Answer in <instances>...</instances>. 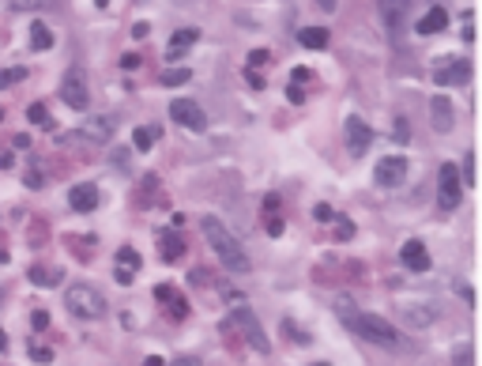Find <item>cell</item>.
<instances>
[{"label":"cell","mask_w":482,"mask_h":366,"mask_svg":"<svg viewBox=\"0 0 482 366\" xmlns=\"http://www.w3.org/2000/svg\"><path fill=\"white\" fill-rule=\"evenodd\" d=\"M309 366H328V362H309Z\"/></svg>","instance_id":"cell-47"},{"label":"cell","mask_w":482,"mask_h":366,"mask_svg":"<svg viewBox=\"0 0 482 366\" xmlns=\"http://www.w3.org/2000/svg\"><path fill=\"white\" fill-rule=\"evenodd\" d=\"M155 298H158V303H170V298H173V287H170V283L155 287Z\"/></svg>","instance_id":"cell-37"},{"label":"cell","mask_w":482,"mask_h":366,"mask_svg":"<svg viewBox=\"0 0 482 366\" xmlns=\"http://www.w3.org/2000/svg\"><path fill=\"white\" fill-rule=\"evenodd\" d=\"M332 215H336V212H332V208L328 204H317V219H320V223H328V219Z\"/></svg>","instance_id":"cell-39"},{"label":"cell","mask_w":482,"mask_h":366,"mask_svg":"<svg viewBox=\"0 0 482 366\" xmlns=\"http://www.w3.org/2000/svg\"><path fill=\"white\" fill-rule=\"evenodd\" d=\"M445 27H448V11L441 8V4H434V8H430V11H426V16L419 19V27H414V31H419V34L426 38V34H441Z\"/></svg>","instance_id":"cell-15"},{"label":"cell","mask_w":482,"mask_h":366,"mask_svg":"<svg viewBox=\"0 0 482 366\" xmlns=\"http://www.w3.org/2000/svg\"><path fill=\"white\" fill-rule=\"evenodd\" d=\"M26 76V64H16V68H0V87H11Z\"/></svg>","instance_id":"cell-26"},{"label":"cell","mask_w":482,"mask_h":366,"mask_svg":"<svg viewBox=\"0 0 482 366\" xmlns=\"http://www.w3.org/2000/svg\"><path fill=\"white\" fill-rule=\"evenodd\" d=\"M173 366H200V359L196 355H178V359H173Z\"/></svg>","instance_id":"cell-41"},{"label":"cell","mask_w":482,"mask_h":366,"mask_svg":"<svg viewBox=\"0 0 482 366\" xmlns=\"http://www.w3.org/2000/svg\"><path fill=\"white\" fill-rule=\"evenodd\" d=\"M434 80H437V87H460V83H467V80H471V61H463V57L437 61Z\"/></svg>","instance_id":"cell-8"},{"label":"cell","mask_w":482,"mask_h":366,"mask_svg":"<svg viewBox=\"0 0 482 366\" xmlns=\"http://www.w3.org/2000/svg\"><path fill=\"white\" fill-rule=\"evenodd\" d=\"M49 325V313L46 310H34V329H46Z\"/></svg>","instance_id":"cell-40"},{"label":"cell","mask_w":482,"mask_h":366,"mask_svg":"<svg viewBox=\"0 0 482 366\" xmlns=\"http://www.w3.org/2000/svg\"><path fill=\"white\" fill-rule=\"evenodd\" d=\"M0 121H4V110H0Z\"/></svg>","instance_id":"cell-49"},{"label":"cell","mask_w":482,"mask_h":366,"mask_svg":"<svg viewBox=\"0 0 482 366\" xmlns=\"http://www.w3.org/2000/svg\"><path fill=\"white\" fill-rule=\"evenodd\" d=\"M287 98L294 102V106H298V102H302L305 95H302V87H298V83H290V87H287Z\"/></svg>","instance_id":"cell-38"},{"label":"cell","mask_w":482,"mask_h":366,"mask_svg":"<svg viewBox=\"0 0 482 366\" xmlns=\"http://www.w3.org/2000/svg\"><path fill=\"white\" fill-rule=\"evenodd\" d=\"M170 117H173L178 125L193 128V133H204V128H207V113L200 110L193 98H173V102H170Z\"/></svg>","instance_id":"cell-10"},{"label":"cell","mask_w":482,"mask_h":366,"mask_svg":"<svg viewBox=\"0 0 482 366\" xmlns=\"http://www.w3.org/2000/svg\"><path fill=\"white\" fill-rule=\"evenodd\" d=\"M204 238L211 242V250L219 253V260L226 265V272H234V276H245V272L252 268V265H249V257H245V250L237 245V238H234V234L219 223L215 215H207V219H204Z\"/></svg>","instance_id":"cell-1"},{"label":"cell","mask_w":482,"mask_h":366,"mask_svg":"<svg viewBox=\"0 0 482 366\" xmlns=\"http://www.w3.org/2000/svg\"><path fill=\"white\" fill-rule=\"evenodd\" d=\"M399 260H404L411 272H426V268H430V253H426V245H422L419 238L404 242V250H399Z\"/></svg>","instance_id":"cell-14"},{"label":"cell","mask_w":482,"mask_h":366,"mask_svg":"<svg viewBox=\"0 0 482 366\" xmlns=\"http://www.w3.org/2000/svg\"><path fill=\"white\" fill-rule=\"evenodd\" d=\"M136 272H140V253L132 250V245H120V253H117V283L120 287H128L132 280H136Z\"/></svg>","instance_id":"cell-13"},{"label":"cell","mask_w":482,"mask_h":366,"mask_svg":"<svg viewBox=\"0 0 482 366\" xmlns=\"http://www.w3.org/2000/svg\"><path fill=\"white\" fill-rule=\"evenodd\" d=\"M170 313H173V317H189V303L173 295V298H170Z\"/></svg>","instance_id":"cell-28"},{"label":"cell","mask_w":482,"mask_h":366,"mask_svg":"<svg viewBox=\"0 0 482 366\" xmlns=\"http://www.w3.org/2000/svg\"><path fill=\"white\" fill-rule=\"evenodd\" d=\"M351 329L362 336V340H369V344H381V347H392L396 344V329L388 325L384 317H377V313H358V317L351 321Z\"/></svg>","instance_id":"cell-5"},{"label":"cell","mask_w":482,"mask_h":366,"mask_svg":"<svg viewBox=\"0 0 482 366\" xmlns=\"http://www.w3.org/2000/svg\"><path fill=\"white\" fill-rule=\"evenodd\" d=\"M452 366H475V347L471 344H460L452 351Z\"/></svg>","instance_id":"cell-25"},{"label":"cell","mask_w":482,"mask_h":366,"mask_svg":"<svg viewBox=\"0 0 482 366\" xmlns=\"http://www.w3.org/2000/svg\"><path fill=\"white\" fill-rule=\"evenodd\" d=\"M373 143V128L362 117H347V151L351 155H366Z\"/></svg>","instance_id":"cell-11"},{"label":"cell","mask_w":482,"mask_h":366,"mask_svg":"<svg viewBox=\"0 0 482 366\" xmlns=\"http://www.w3.org/2000/svg\"><path fill=\"white\" fill-rule=\"evenodd\" d=\"M64 303H68V310L76 313V317H87V321H98L102 313H106V295L98 291V287H91V283L68 287Z\"/></svg>","instance_id":"cell-3"},{"label":"cell","mask_w":482,"mask_h":366,"mask_svg":"<svg viewBox=\"0 0 482 366\" xmlns=\"http://www.w3.org/2000/svg\"><path fill=\"white\" fill-rule=\"evenodd\" d=\"M460 197H463L460 170H456V163H445L437 170V208H441V212H456Z\"/></svg>","instance_id":"cell-4"},{"label":"cell","mask_w":482,"mask_h":366,"mask_svg":"<svg viewBox=\"0 0 482 366\" xmlns=\"http://www.w3.org/2000/svg\"><path fill=\"white\" fill-rule=\"evenodd\" d=\"M147 31H151L147 23H136V27H132V38H147Z\"/></svg>","instance_id":"cell-42"},{"label":"cell","mask_w":482,"mask_h":366,"mask_svg":"<svg viewBox=\"0 0 482 366\" xmlns=\"http://www.w3.org/2000/svg\"><path fill=\"white\" fill-rule=\"evenodd\" d=\"M8 166H11V155H8V151H0V170H8Z\"/></svg>","instance_id":"cell-44"},{"label":"cell","mask_w":482,"mask_h":366,"mask_svg":"<svg viewBox=\"0 0 482 366\" xmlns=\"http://www.w3.org/2000/svg\"><path fill=\"white\" fill-rule=\"evenodd\" d=\"M267 57H272L267 49H252V54H249V68H260V64H267Z\"/></svg>","instance_id":"cell-31"},{"label":"cell","mask_w":482,"mask_h":366,"mask_svg":"<svg viewBox=\"0 0 482 366\" xmlns=\"http://www.w3.org/2000/svg\"><path fill=\"white\" fill-rule=\"evenodd\" d=\"M189 80H193L189 68H166L163 72V87H181V83H189Z\"/></svg>","instance_id":"cell-23"},{"label":"cell","mask_w":482,"mask_h":366,"mask_svg":"<svg viewBox=\"0 0 482 366\" xmlns=\"http://www.w3.org/2000/svg\"><path fill=\"white\" fill-rule=\"evenodd\" d=\"M351 306H354V303H351V298H347V295H343V298H339V317H343L347 325H351V321H354V310H351Z\"/></svg>","instance_id":"cell-30"},{"label":"cell","mask_w":482,"mask_h":366,"mask_svg":"<svg viewBox=\"0 0 482 366\" xmlns=\"http://www.w3.org/2000/svg\"><path fill=\"white\" fill-rule=\"evenodd\" d=\"M26 121H34V125H49V110L42 106V102H34V106L26 110Z\"/></svg>","instance_id":"cell-27"},{"label":"cell","mask_w":482,"mask_h":366,"mask_svg":"<svg viewBox=\"0 0 482 366\" xmlns=\"http://www.w3.org/2000/svg\"><path fill=\"white\" fill-rule=\"evenodd\" d=\"M8 347V336H4V329H0V351H4Z\"/></svg>","instance_id":"cell-46"},{"label":"cell","mask_w":482,"mask_h":366,"mask_svg":"<svg viewBox=\"0 0 482 366\" xmlns=\"http://www.w3.org/2000/svg\"><path fill=\"white\" fill-rule=\"evenodd\" d=\"M317 4L324 8V11H332V8H336V0H317Z\"/></svg>","instance_id":"cell-45"},{"label":"cell","mask_w":482,"mask_h":366,"mask_svg":"<svg viewBox=\"0 0 482 366\" xmlns=\"http://www.w3.org/2000/svg\"><path fill=\"white\" fill-rule=\"evenodd\" d=\"M158 245H163V250H158V253H163V260H178L185 253V242H181L178 230H166L163 238H158Z\"/></svg>","instance_id":"cell-18"},{"label":"cell","mask_w":482,"mask_h":366,"mask_svg":"<svg viewBox=\"0 0 482 366\" xmlns=\"http://www.w3.org/2000/svg\"><path fill=\"white\" fill-rule=\"evenodd\" d=\"M234 321H237V329L245 332V340H249V344L260 351V355H267V351H272V340L264 336L260 321H257V313H252L245 303H237V306H234Z\"/></svg>","instance_id":"cell-7"},{"label":"cell","mask_w":482,"mask_h":366,"mask_svg":"<svg viewBox=\"0 0 482 366\" xmlns=\"http://www.w3.org/2000/svg\"><path fill=\"white\" fill-rule=\"evenodd\" d=\"M381 8H384V16L392 27H399V19L407 16V8H411V0H381Z\"/></svg>","instance_id":"cell-22"},{"label":"cell","mask_w":482,"mask_h":366,"mask_svg":"<svg viewBox=\"0 0 482 366\" xmlns=\"http://www.w3.org/2000/svg\"><path fill=\"white\" fill-rule=\"evenodd\" d=\"M26 185H31V189H42V170H38V166L26 170Z\"/></svg>","instance_id":"cell-33"},{"label":"cell","mask_w":482,"mask_h":366,"mask_svg":"<svg viewBox=\"0 0 482 366\" xmlns=\"http://www.w3.org/2000/svg\"><path fill=\"white\" fill-rule=\"evenodd\" d=\"M31 359H38V362H49V359H53V351H49V347H38V344H31Z\"/></svg>","instance_id":"cell-34"},{"label":"cell","mask_w":482,"mask_h":366,"mask_svg":"<svg viewBox=\"0 0 482 366\" xmlns=\"http://www.w3.org/2000/svg\"><path fill=\"white\" fill-rule=\"evenodd\" d=\"M31 283H38V287H57V272H53V268H31Z\"/></svg>","instance_id":"cell-24"},{"label":"cell","mask_w":482,"mask_h":366,"mask_svg":"<svg viewBox=\"0 0 482 366\" xmlns=\"http://www.w3.org/2000/svg\"><path fill=\"white\" fill-rule=\"evenodd\" d=\"M61 98L68 102L72 110H87L91 106V87H87V72L79 68H68L64 72V80H61Z\"/></svg>","instance_id":"cell-6"},{"label":"cell","mask_w":482,"mask_h":366,"mask_svg":"<svg viewBox=\"0 0 482 366\" xmlns=\"http://www.w3.org/2000/svg\"><path fill=\"white\" fill-rule=\"evenodd\" d=\"M196 38H200V31H196V27H185V31H178V34L170 38V46H166V57H170V61H178L181 54H189V49L196 46Z\"/></svg>","instance_id":"cell-16"},{"label":"cell","mask_w":482,"mask_h":366,"mask_svg":"<svg viewBox=\"0 0 482 366\" xmlns=\"http://www.w3.org/2000/svg\"><path fill=\"white\" fill-rule=\"evenodd\" d=\"M11 8H19V11H34V8H42L46 0H8Z\"/></svg>","instance_id":"cell-32"},{"label":"cell","mask_w":482,"mask_h":366,"mask_svg":"<svg viewBox=\"0 0 482 366\" xmlns=\"http://www.w3.org/2000/svg\"><path fill=\"white\" fill-rule=\"evenodd\" d=\"M430 121L437 133H452V125H456V110H452L448 95H434L430 98Z\"/></svg>","instance_id":"cell-12"},{"label":"cell","mask_w":482,"mask_h":366,"mask_svg":"<svg viewBox=\"0 0 482 366\" xmlns=\"http://www.w3.org/2000/svg\"><path fill=\"white\" fill-rule=\"evenodd\" d=\"M120 68L136 72V68H140V57H136V54H125V57H120Z\"/></svg>","instance_id":"cell-36"},{"label":"cell","mask_w":482,"mask_h":366,"mask_svg":"<svg viewBox=\"0 0 482 366\" xmlns=\"http://www.w3.org/2000/svg\"><path fill=\"white\" fill-rule=\"evenodd\" d=\"M68 204L76 208V212H95L98 208V189L95 185H72Z\"/></svg>","instance_id":"cell-17"},{"label":"cell","mask_w":482,"mask_h":366,"mask_svg":"<svg viewBox=\"0 0 482 366\" xmlns=\"http://www.w3.org/2000/svg\"><path fill=\"white\" fill-rule=\"evenodd\" d=\"M298 42H302L305 49H324V46H328V31H324V27H305V31L298 34Z\"/></svg>","instance_id":"cell-20"},{"label":"cell","mask_w":482,"mask_h":366,"mask_svg":"<svg viewBox=\"0 0 482 366\" xmlns=\"http://www.w3.org/2000/svg\"><path fill=\"white\" fill-rule=\"evenodd\" d=\"M328 223H336V230H339V238H351V234H354V227H351V223H347V219H343V215H332V219H328Z\"/></svg>","instance_id":"cell-29"},{"label":"cell","mask_w":482,"mask_h":366,"mask_svg":"<svg viewBox=\"0 0 482 366\" xmlns=\"http://www.w3.org/2000/svg\"><path fill=\"white\" fill-rule=\"evenodd\" d=\"M404 178H407V159L404 155H384V159L377 163V170H373V181H377L381 189L404 185Z\"/></svg>","instance_id":"cell-9"},{"label":"cell","mask_w":482,"mask_h":366,"mask_svg":"<svg viewBox=\"0 0 482 366\" xmlns=\"http://www.w3.org/2000/svg\"><path fill=\"white\" fill-rule=\"evenodd\" d=\"M143 366H166V362L158 359V355H147V359H143Z\"/></svg>","instance_id":"cell-43"},{"label":"cell","mask_w":482,"mask_h":366,"mask_svg":"<svg viewBox=\"0 0 482 366\" xmlns=\"http://www.w3.org/2000/svg\"><path fill=\"white\" fill-rule=\"evenodd\" d=\"M110 136H113V121H110V117H91L87 125L64 133L61 143H64V148H102V143H110Z\"/></svg>","instance_id":"cell-2"},{"label":"cell","mask_w":482,"mask_h":366,"mask_svg":"<svg viewBox=\"0 0 482 366\" xmlns=\"http://www.w3.org/2000/svg\"><path fill=\"white\" fill-rule=\"evenodd\" d=\"M158 136H163V133H158L155 125H140L136 133H132V143H136V151H151L158 143Z\"/></svg>","instance_id":"cell-19"},{"label":"cell","mask_w":482,"mask_h":366,"mask_svg":"<svg viewBox=\"0 0 482 366\" xmlns=\"http://www.w3.org/2000/svg\"><path fill=\"white\" fill-rule=\"evenodd\" d=\"M264 227H267V234H283V219H279V215H267Z\"/></svg>","instance_id":"cell-35"},{"label":"cell","mask_w":482,"mask_h":366,"mask_svg":"<svg viewBox=\"0 0 482 366\" xmlns=\"http://www.w3.org/2000/svg\"><path fill=\"white\" fill-rule=\"evenodd\" d=\"M49 46H53V31L46 27V23H34V27H31V49H38V54H46Z\"/></svg>","instance_id":"cell-21"},{"label":"cell","mask_w":482,"mask_h":366,"mask_svg":"<svg viewBox=\"0 0 482 366\" xmlns=\"http://www.w3.org/2000/svg\"><path fill=\"white\" fill-rule=\"evenodd\" d=\"M98 8H106V0H98Z\"/></svg>","instance_id":"cell-48"}]
</instances>
